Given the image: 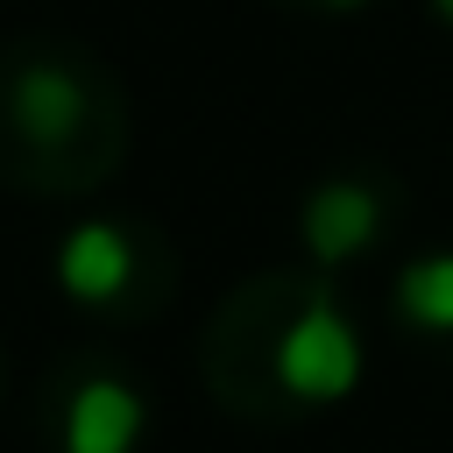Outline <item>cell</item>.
<instances>
[{
	"instance_id": "1",
	"label": "cell",
	"mask_w": 453,
	"mask_h": 453,
	"mask_svg": "<svg viewBox=\"0 0 453 453\" xmlns=\"http://www.w3.org/2000/svg\"><path fill=\"white\" fill-rule=\"evenodd\" d=\"M276 375H283L290 389H304V396L340 389V382L354 375V340H347V326H340L326 304H311V311L276 340Z\"/></svg>"
},
{
	"instance_id": "2",
	"label": "cell",
	"mask_w": 453,
	"mask_h": 453,
	"mask_svg": "<svg viewBox=\"0 0 453 453\" xmlns=\"http://www.w3.org/2000/svg\"><path fill=\"white\" fill-rule=\"evenodd\" d=\"M134 425H142V411H134V396L120 389V382H92L78 403H71V425H64V446L71 453H127V439H134Z\"/></svg>"
},
{
	"instance_id": "3",
	"label": "cell",
	"mask_w": 453,
	"mask_h": 453,
	"mask_svg": "<svg viewBox=\"0 0 453 453\" xmlns=\"http://www.w3.org/2000/svg\"><path fill=\"white\" fill-rule=\"evenodd\" d=\"M120 276H127V234H113V226H78L71 248H64V283H71L78 297H113Z\"/></svg>"
},
{
	"instance_id": "4",
	"label": "cell",
	"mask_w": 453,
	"mask_h": 453,
	"mask_svg": "<svg viewBox=\"0 0 453 453\" xmlns=\"http://www.w3.org/2000/svg\"><path fill=\"white\" fill-rule=\"evenodd\" d=\"M403 304H411V319H425V326H453V255L418 262V269L403 276Z\"/></svg>"
},
{
	"instance_id": "5",
	"label": "cell",
	"mask_w": 453,
	"mask_h": 453,
	"mask_svg": "<svg viewBox=\"0 0 453 453\" xmlns=\"http://www.w3.org/2000/svg\"><path fill=\"white\" fill-rule=\"evenodd\" d=\"M311 234H319L326 255H333V248H354V241L368 234V198H361V191H326L319 212H311Z\"/></svg>"
}]
</instances>
